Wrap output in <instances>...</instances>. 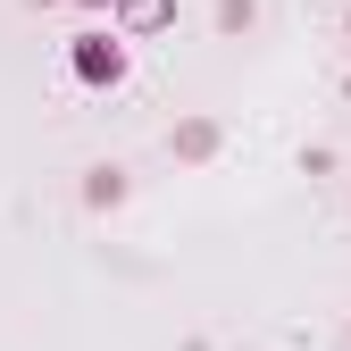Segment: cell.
Returning <instances> with one entry per match:
<instances>
[{"label":"cell","mask_w":351,"mask_h":351,"mask_svg":"<svg viewBox=\"0 0 351 351\" xmlns=\"http://www.w3.org/2000/svg\"><path fill=\"white\" fill-rule=\"evenodd\" d=\"M75 75H84V84H117V75H125V51H117L109 34H84V42H75Z\"/></svg>","instance_id":"6da1fadb"}]
</instances>
